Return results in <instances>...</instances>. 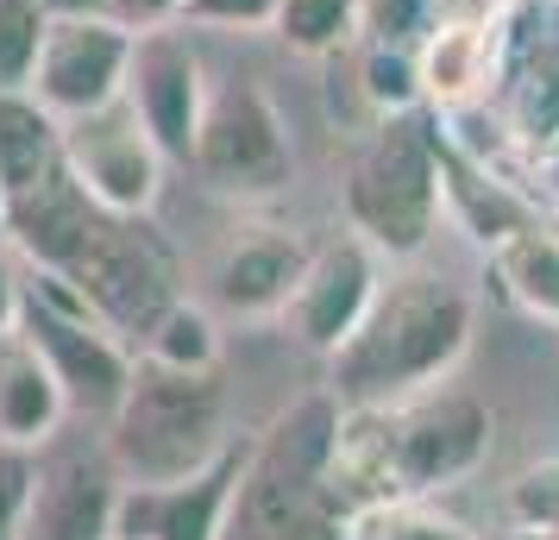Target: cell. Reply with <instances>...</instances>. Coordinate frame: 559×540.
Wrapping results in <instances>:
<instances>
[{
    "label": "cell",
    "instance_id": "obj_1",
    "mask_svg": "<svg viewBox=\"0 0 559 540\" xmlns=\"http://www.w3.org/2000/svg\"><path fill=\"white\" fill-rule=\"evenodd\" d=\"M472 321L478 309L465 284L403 271L378 289L365 327L328 359V389L340 403H396L428 384H447L472 346Z\"/></svg>",
    "mask_w": 559,
    "mask_h": 540
},
{
    "label": "cell",
    "instance_id": "obj_2",
    "mask_svg": "<svg viewBox=\"0 0 559 540\" xmlns=\"http://www.w3.org/2000/svg\"><path fill=\"white\" fill-rule=\"evenodd\" d=\"M333 428H340L333 389H308L302 403H289L246 446V478L221 540H358V521L328 478Z\"/></svg>",
    "mask_w": 559,
    "mask_h": 540
},
{
    "label": "cell",
    "instance_id": "obj_3",
    "mask_svg": "<svg viewBox=\"0 0 559 540\" xmlns=\"http://www.w3.org/2000/svg\"><path fill=\"white\" fill-rule=\"evenodd\" d=\"M346 227L371 239L383 257H421L447 220V164H440V120L408 107L378 113L371 132L353 145L346 177H340Z\"/></svg>",
    "mask_w": 559,
    "mask_h": 540
},
{
    "label": "cell",
    "instance_id": "obj_4",
    "mask_svg": "<svg viewBox=\"0 0 559 540\" xmlns=\"http://www.w3.org/2000/svg\"><path fill=\"white\" fill-rule=\"evenodd\" d=\"M227 389L214 371L139 359L120 409L107 415V459L120 484H170L227 453Z\"/></svg>",
    "mask_w": 559,
    "mask_h": 540
},
{
    "label": "cell",
    "instance_id": "obj_5",
    "mask_svg": "<svg viewBox=\"0 0 559 540\" xmlns=\"http://www.w3.org/2000/svg\"><path fill=\"white\" fill-rule=\"evenodd\" d=\"M57 277H70L82 289V302L127 346H145V334L189 296L182 264L164 245V232L152 227V214H102L88 245L76 252V264L57 271Z\"/></svg>",
    "mask_w": 559,
    "mask_h": 540
},
{
    "label": "cell",
    "instance_id": "obj_6",
    "mask_svg": "<svg viewBox=\"0 0 559 540\" xmlns=\"http://www.w3.org/2000/svg\"><path fill=\"white\" fill-rule=\"evenodd\" d=\"M189 170L221 195V202H277L296 177V145L283 127V107L258 76H221L207 88L195 157Z\"/></svg>",
    "mask_w": 559,
    "mask_h": 540
},
{
    "label": "cell",
    "instance_id": "obj_7",
    "mask_svg": "<svg viewBox=\"0 0 559 540\" xmlns=\"http://www.w3.org/2000/svg\"><path fill=\"white\" fill-rule=\"evenodd\" d=\"M20 334L51 359L57 384H63V396H70V409L76 415H102L107 421V415L120 409V396H127L139 359H132L127 339L82 302V289L70 284V277H57V271H32Z\"/></svg>",
    "mask_w": 559,
    "mask_h": 540
},
{
    "label": "cell",
    "instance_id": "obj_8",
    "mask_svg": "<svg viewBox=\"0 0 559 540\" xmlns=\"http://www.w3.org/2000/svg\"><path fill=\"white\" fill-rule=\"evenodd\" d=\"M497 127L534 152L559 139V0H503L497 7Z\"/></svg>",
    "mask_w": 559,
    "mask_h": 540
},
{
    "label": "cell",
    "instance_id": "obj_9",
    "mask_svg": "<svg viewBox=\"0 0 559 540\" xmlns=\"http://www.w3.org/2000/svg\"><path fill=\"white\" fill-rule=\"evenodd\" d=\"M164 145L139 120V107L120 101L63 120V170L88 189V202L107 214H152L164 202Z\"/></svg>",
    "mask_w": 559,
    "mask_h": 540
},
{
    "label": "cell",
    "instance_id": "obj_10",
    "mask_svg": "<svg viewBox=\"0 0 559 540\" xmlns=\"http://www.w3.org/2000/svg\"><path fill=\"white\" fill-rule=\"evenodd\" d=\"M132 38L139 32H127L114 13H51L38 38V63H32V95L57 120L120 101L132 70Z\"/></svg>",
    "mask_w": 559,
    "mask_h": 540
},
{
    "label": "cell",
    "instance_id": "obj_11",
    "mask_svg": "<svg viewBox=\"0 0 559 540\" xmlns=\"http://www.w3.org/2000/svg\"><path fill=\"white\" fill-rule=\"evenodd\" d=\"M378 289H383V252L346 227L308 252V271L296 284V296H289V309H283V327L296 334V346L333 359L365 327Z\"/></svg>",
    "mask_w": 559,
    "mask_h": 540
},
{
    "label": "cell",
    "instance_id": "obj_12",
    "mask_svg": "<svg viewBox=\"0 0 559 540\" xmlns=\"http://www.w3.org/2000/svg\"><path fill=\"white\" fill-rule=\"evenodd\" d=\"M207 63L195 51V38L182 26H152L132 38V70H127V101L139 107V120L152 127L170 164L195 157V127L207 107Z\"/></svg>",
    "mask_w": 559,
    "mask_h": 540
},
{
    "label": "cell",
    "instance_id": "obj_13",
    "mask_svg": "<svg viewBox=\"0 0 559 540\" xmlns=\"http://www.w3.org/2000/svg\"><path fill=\"white\" fill-rule=\"evenodd\" d=\"M308 252L314 245L296 227H271V220L233 227L221 252L207 257V302L233 321H283L308 271Z\"/></svg>",
    "mask_w": 559,
    "mask_h": 540
},
{
    "label": "cell",
    "instance_id": "obj_14",
    "mask_svg": "<svg viewBox=\"0 0 559 540\" xmlns=\"http://www.w3.org/2000/svg\"><path fill=\"white\" fill-rule=\"evenodd\" d=\"M246 446H227L214 465L189 471V478H170V484H127L120 490L114 535H127V540H221L233 496H239V478H246Z\"/></svg>",
    "mask_w": 559,
    "mask_h": 540
},
{
    "label": "cell",
    "instance_id": "obj_15",
    "mask_svg": "<svg viewBox=\"0 0 559 540\" xmlns=\"http://www.w3.org/2000/svg\"><path fill=\"white\" fill-rule=\"evenodd\" d=\"M120 471L114 459H88V453H63V459L38 465L20 540H114V515H120Z\"/></svg>",
    "mask_w": 559,
    "mask_h": 540
},
{
    "label": "cell",
    "instance_id": "obj_16",
    "mask_svg": "<svg viewBox=\"0 0 559 540\" xmlns=\"http://www.w3.org/2000/svg\"><path fill=\"white\" fill-rule=\"evenodd\" d=\"M102 214L107 207L88 202V189L57 164L45 182H32V189H20V195H7V245L26 257L32 271H70Z\"/></svg>",
    "mask_w": 559,
    "mask_h": 540
},
{
    "label": "cell",
    "instance_id": "obj_17",
    "mask_svg": "<svg viewBox=\"0 0 559 540\" xmlns=\"http://www.w3.org/2000/svg\"><path fill=\"white\" fill-rule=\"evenodd\" d=\"M497 7L490 13H440V26L421 38L415 63H421V107L428 113H459V107L490 101V76H497Z\"/></svg>",
    "mask_w": 559,
    "mask_h": 540
},
{
    "label": "cell",
    "instance_id": "obj_18",
    "mask_svg": "<svg viewBox=\"0 0 559 540\" xmlns=\"http://www.w3.org/2000/svg\"><path fill=\"white\" fill-rule=\"evenodd\" d=\"M63 415H70V396L57 384L51 359L26 334H7L0 339V440L38 453L57 440Z\"/></svg>",
    "mask_w": 559,
    "mask_h": 540
},
{
    "label": "cell",
    "instance_id": "obj_19",
    "mask_svg": "<svg viewBox=\"0 0 559 540\" xmlns=\"http://www.w3.org/2000/svg\"><path fill=\"white\" fill-rule=\"evenodd\" d=\"M63 164V120L32 88H0V189L20 195Z\"/></svg>",
    "mask_w": 559,
    "mask_h": 540
},
{
    "label": "cell",
    "instance_id": "obj_20",
    "mask_svg": "<svg viewBox=\"0 0 559 540\" xmlns=\"http://www.w3.org/2000/svg\"><path fill=\"white\" fill-rule=\"evenodd\" d=\"M490 271H497L503 296L522 314L559 327V227L528 220V227L503 232V239L490 245Z\"/></svg>",
    "mask_w": 559,
    "mask_h": 540
},
{
    "label": "cell",
    "instance_id": "obj_21",
    "mask_svg": "<svg viewBox=\"0 0 559 540\" xmlns=\"http://www.w3.org/2000/svg\"><path fill=\"white\" fill-rule=\"evenodd\" d=\"M358 20H365V0H283L271 32L302 57H340L358 45Z\"/></svg>",
    "mask_w": 559,
    "mask_h": 540
},
{
    "label": "cell",
    "instance_id": "obj_22",
    "mask_svg": "<svg viewBox=\"0 0 559 540\" xmlns=\"http://www.w3.org/2000/svg\"><path fill=\"white\" fill-rule=\"evenodd\" d=\"M139 359L177 364V371H221V321H214V309H202L195 296H182L177 309L145 334Z\"/></svg>",
    "mask_w": 559,
    "mask_h": 540
},
{
    "label": "cell",
    "instance_id": "obj_23",
    "mask_svg": "<svg viewBox=\"0 0 559 540\" xmlns=\"http://www.w3.org/2000/svg\"><path fill=\"white\" fill-rule=\"evenodd\" d=\"M503 515L515 535L528 540H559V459L522 465L503 490Z\"/></svg>",
    "mask_w": 559,
    "mask_h": 540
},
{
    "label": "cell",
    "instance_id": "obj_24",
    "mask_svg": "<svg viewBox=\"0 0 559 540\" xmlns=\"http://www.w3.org/2000/svg\"><path fill=\"white\" fill-rule=\"evenodd\" d=\"M358 88H365L371 113H408V107H421V63H415V51L365 45V57H358Z\"/></svg>",
    "mask_w": 559,
    "mask_h": 540
},
{
    "label": "cell",
    "instance_id": "obj_25",
    "mask_svg": "<svg viewBox=\"0 0 559 540\" xmlns=\"http://www.w3.org/2000/svg\"><path fill=\"white\" fill-rule=\"evenodd\" d=\"M440 0H365L358 38L365 45H390V51H421V38L440 26Z\"/></svg>",
    "mask_w": 559,
    "mask_h": 540
},
{
    "label": "cell",
    "instance_id": "obj_26",
    "mask_svg": "<svg viewBox=\"0 0 559 540\" xmlns=\"http://www.w3.org/2000/svg\"><path fill=\"white\" fill-rule=\"evenodd\" d=\"M45 20V0H0V88H32Z\"/></svg>",
    "mask_w": 559,
    "mask_h": 540
},
{
    "label": "cell",
    "instance_id": "obj_27",
    "mask_svg": "<svg viewBox=\"0 0 559 540\" xmlns=\"http://www.w3.org/2000/svg\"><path fill=\"white\" fill-rule=\"evenodd\" d=\"M358 540H478V535L465 521L433 509V496H421V503H390V509L365 515Z\"/></svg>",
    "mask_w": 559,
    "mask_h": 540
},
{
    "label": "cell",
    "instance_id": "obj_28",
    "mask_svg": "<svg viewBox=\"0 0 559 540\" xmlns=\"http://www.w3.org/2000/svg\"><path fill=\"white\" fill-rule=\"evenodd\" d=\"M32 484H38V453H32V446H13V440H0V540H20Z\"/></svg>",
    "mask_w": 559,
    "mask_h": 540
},
{
    "label": "cell",
    "instance_id": "obj_29",
    "mask_svg": "<svg viewBox=\"0 0 559 540\" xmlns=\"http://www.w3.org/2000/svg\"><path fill=\"white\" fill-rule=\"evenodd\" d=\"M283 0H189L182 26H227V32H258L277 20Z\"/></svg>",
    "mask_w": 559,
    "mask_h": 540
},
{
    "label": "cell",
    "instance_id": "obj_30",
    "mask_svg": "<svg viewBox=\"0 0 559 540\" xmlns=\"http://www.w3.org/2000/svg\"><path fill=\"white\" fill-rule=\"evenodd\" d=\"M102 13H114L127 32H152V26H182L189 0H102Z\"/></svg>",
    "mask_w": 559,
    "mask_h": 540
},
{
    "label": "cell",
    "instance_id": "obj_31",
    "mask_svg": "<svg viewBox=\"0 0 559 540\" xmlns=\"http://www.w3.org/2000/svg\"><path fill=\"white\" fill-rule=\"evenodd\" d=\"M13 245H7V232H0V339L20 334V314H26V277H20V264H13Z\"/></svg>",
    "mask_w": 559,
    "mask_h": 540
},
{
    "label": "cell",
    "instance_id": "obj_32",
    "mask_svg": "<svg viewBox=\"0 0 559 540\" xmlns=\"http://www.w3.org/2000/svg\"><path fill=\"white\" fill-rule=\"evenodd\" d=\"M528 170H534V182H540V195H554V202H559V139L534 145V152H528Z\"/></svg>",
    "mask_w": 559,
    "mask_h": 540
},
{
    "label": "cell",
    "instance_id": "obj_33",
    "mask_svg": "<svg viewBox=\"0 0 559 540\" xmlns=\"http://www.w3.org/2000/svg\"><path fill=\"white\" fill-rule=\"evenodd\" d=\"M45 13H102V0H45Z\"/></svg>",
    "mask_w": 559,
    "mask_h": 540
},
{
    "label": "cell",
    "instance_id": "obj_34",
    "mask_svg": "<svg viewBox=\"0 0 559 540\" xmlns=\"http://www.w3.org/2000/svg\"><path fill=\"white\" fill-rule=\"evenodd\" d=\"M0 232H7V189H0Z\"/></svg>",
    "mask_w": 559,
    "mask_h": 540
},
{
    "label": "cell",
    "instance_id": "obj_35",
    "mask_svg": "<svg viewBox=\"0 0 559 540\" xmlns=\"http://www.w3.org/2000/svg\"><path fill=\"white\" fill-rule=\"evenodd\" d=\"M114 540H127V535H114Z\"/></svg>",
    "mask_w": 559,
    "mask_h": 540
}]
</instances>
